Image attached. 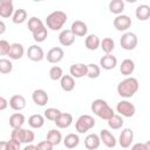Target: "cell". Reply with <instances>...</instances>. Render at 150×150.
Wrapping results in <instances>:
<instances>
[{"label":"cell","mask_w":150,"mask_h":150,"mask_svg":"<svg viewBox=\"0 0 150 150\" xmlns=\"http://www.w3.org/2000/svg\"><path fill=\"white\" fill-rule=\"evenodd\" d=\"M138 87H139L138 80L136 77L128 76L117 84V94L121 97L129 98V97H132L137 93Z\"/></svg>","instance_id":"cell-1"},{"label":"cell","mask_w":150,"mask_h":150,"mask_svg":"<svg viewBox=\"0 0 150 150\" xmlns=\"http://www.w3.org/2000/svg\"><path fill=\"white\" fill-rule=\"evenodd\" d=\"M67 22V14L62 11H54L46 18V25L52 30H60Z\"/></svg>","instance_id":"cell-2"},{"label":"cell","mask_w":150,"mask_h":150,"mask_svg":"<svg viewBox=\"0 0 150 150\" xmlns=\"http://www.w3.org/2000/svg\"><path fill=\"white\" fill-rule=\"evenodd\" d=\"M94 127H95V120L90 115H81L75 123V129L79 134H84Z\"/></svg>","instance_id":"cell-3"},{"label":"cell","mask_w":150,"mask_h":150,"mask_svg":"<svg viewBox=\"0 0 150 150\" xmlns=\"http://www.w3.org/2000/svg\"><path fill=\"white\" fill-rule=\"evenodd\" d=\"M120 43H121V47L125 50H132L136 48L137 43H138V39H137V35L132 32H127L124 33L121 39H120Z\"/></svg>","instance_id":"cell-4"},{"label":"cell","mask_w":150,"mask_h":150,"mask_svg":"<svg viewBox=\"0 0 150 150\" xmlns=\"http://www.w3.org/2000/svg\"><path fill=\"white\" fill-rule=\"evenodd\" d=\"M116 110L120 114V116H123V117H132L136 112L135 105L127 100L120 101L116 105Z\"/></svg>","instance_id":"cell-5"},{"label":"cell","mask_w":150,"mask_h":150,"mask_svg":"<svg viewBox=\"0 0 150 150\" xmlns=\"http://www.w3.org/2000/svg\"><path fill=\"white\" fill-rule=\"evenodd\" d=\"M130 26H131V19L128 15L120 14L114 19V27L120 32L127 30L128 28H130Z\"/></svg>","instance_id":"cell-6"},{"label":"cell","mask_w":150,"mask_h":150,"mask_svg":"<svg viewBox=\"0 0 150 150\" xmlns=\"http://www.w3.org/2000/svg\"><path fill=\"white\" fill-rule=\"evenodd\" d=\"M27 56L30 61H34V62H39L41 60H43L45 57V52L43 49L39 46V45H32L28 47V50H27Z\"/></svg>","instance_id":"cell-7"},{"label":"cell","mask_w":150,"mask_h":150,"mask_svg":"<svg viewBox=\"0 0 150 150\" xmlns=\"http://www.w3.org/2000/svg\"><path fill=\"white\" fill-rule=\"evenodd\" d=\"M64 56V52L61 47H54L47 52V61L49 63H59Z\"/></svg>","instance_id":"cell-8"},{"label":"cell","mask_w":150,"mask_h":150,"mask_svg":"<svg viewBox=\"0 0 150 150\" xmlns=\"http://www.w3.org/2000/svg\"><path fill=\"white\" fill-rule=\"evenodd\" d=\"M98 137H100L101 142H102L107 148H110V149H111V148H115V146H116L117 141H116L115 136H114L109 130H107V129H102V130L100 131Z\"/></svg>","instance_id":"cell-9"},{"label":"cell","mask_w":150,"mask_h":150,"mask_svg":"<svg viewBox=\"0 0 150 150\" xmlns=\"http://www.w3.org/2000/svg\"><path fill=\"white\" fill-rule=\"evenodd\" d=\"M134 141V132L130 128H124L120 134L118 143L122 148H129Z\"/></svg>","instance_id":"cell-10"},{"label":"cell","mask_w":150,"mask_h":150,"mask_svg":"<svg viewBox=\"0 0 150 150\" xmlns=\"http://www.w3.org/2000/svg\"><path fill=\"white\" fill-rule=\"evenodd\" d=\"M32 100H33V102L36 105L43 107V105L47 104L49 97H48V94H47L46 90H43V89H35L33 91V94H32Z\"/></svg>","instance_id":"cell-11"},{"label":"cell","mask_w":150,"mask_h":150,"mask_svg":"<svg viewBox=\"0 0 150 150\" xmlns=\"http://www.w3.org/2000/svg\"><path fill=\"white\" fill-rule=\"evenodd\" d=\"M25 54V48L21 43L19 42H14L9 46V50L7 53V55L9 56V59L12 60H20Z\"/></svg>","instance_id":"cell-12"},{"label":"cell","mask_w":150,"mask_h":150,"mask_svg":"<svg viewBox=\"0 0 150 150\" xmlns=\"http://www.w3.org/2000/svg\"><path fill=\"white\" fill-rule=\"evenodd\" d=\"M117 66V59L112 54H105L100 59V67L105 70H111Z\"/></svg>","instance_id":"cell-13"},{"label":"cell","mask_w":150,"mask_h":150,"mask_svg":"<svg viewBox=\"0 0 150 150\" xmlns=\"http://www.w3.org/2000/svg\"><path fill=\"white\" fill-rule=\"evenodd\" d=\"M70 76L73 79H81L83 76H87V64L84 63H74L69 68Z\"/></svg>","instance_id":"cell-14"},{"label":"cell","mask_w":150,"mask_h":150,"mask_svg":"<svg viewBox=\"0 0 150 150\" xmlns=\"http://www.w3.org/2000/svg\"><path fill=\"white\" fill-rule=\"evenodd\" d=\"M70 32L74 34V36H86L87 35V32H88V27L87 25L81 21V20H76L71 23L70 26Z\"/></svg>","instance_id":"cell-15"},{"label":"cell","mask_w":150,"mask_h":150,"mask_svg":"<svg viewBox=\"0 0 150 150\" xmlns=\"http://www.w3.org/2000/svg\"><path fill=\"white\" fill-rule=\"evenodd\" d=\"M54 123L56 124L57 128L66 129V128L70 127V124L73 123V115L69 114V112H61L56 117V120L54 121Z\"/></svg>","instance_id":"cell-16"},{"label":"cell","mask_w":150,"mask_h":150,"mask_svg":"<svg viewBox=\"0 0 150 150\" xmlns=\"http://www.w3.org/2000/svg\"><path fill=\"white\" fill-rule=\"evenodd\" d=\"M26 98L22 95H13L8 102L9 107L15 111H21L26 108Z\"/></svg>","instance_id":"cell-17"},{"label":"cell","mask_w":150,"mask_h":150,"mask_svg":"<svg viewBox=\"0 0 150 150\" xmlns=\"http://www.w3.org/2000/svg\"><path fill=\"white\" fill-rule=\"evenodd\" d=\"M14 13V7L12 0H1L0 1V16L1 18H11Z\"/></svg>","instance_id":"cell-18"},{"label":"cell","mask_w":150,"mask_h":150,"mask_svg":"<svg viewBox=\"0 0 150 150\" xmlns=\"http://www.w3.org/2000/svg\"><path fill=\"white\" fill-rule=\"evenodd\" d=\"M59 42L64 47H69L75 42V36L70 32V29H63L59 34Z\"/></svg>","instance_id":"cell-19"},{"label":"cell","mask_w":150,"mask_h":150,"mask_svg":"<svg viewBox=\"0 0 150 150\" xmlns=\"http://www.w3.org/2000/svg\"><path fill=\"white\" fill-rule=\"evenodd\" d=\"M100 144H101V139H100L98 135H96V134H89L84 138V146L88 150H96V149H98Z\"/></svg>","instance_id":"cell-20"},{"label":"cell","mask_w":150,"mask_h":150,"mask_svg":"<svg viewBox=\"0 0 150 150\" xmlns=\"http://www.w3.org/2000/svg\"><path fill=\"white\" fill-rule=\"evenodd\" d=\"M25 121H26V118H25V115L23 114H21V112H14L9 117V125L13 129H19V128H22Z\"/></svg>","instance_id":"cell-21"},{"label":"cell","mask_w":150,"mask_h":150,"mask_svg":"<svg viewBox=\"0 0 150 150\" xmlns=\"http://www.w3.org/2000/svg\"><path fill=\"white\" fill-rule=\"evenodd\" d=\"M134 70H135V62L131 59H125L122 61V63L120 66V71L122 75L129 76L134 73Z\"/></svg>","instance_id":"cell-22"},{"label":"cell","mask_w":150,"mask_h":150,"mask_svg":"<svg viewBox=\"0 0 150 150\" xmlns=\"http://www.w3.org/2000/svg\"><path fill=\"white\" fill-rule=\"evenodd\" d=\"M135 15L139 21H145L150 18V6L148 5H139L135 11Z\"/></svg>","instance_id":"cell-23"},{"label":"cell","mask_w":150,"mask_h":150,"mask_svg":"<svg viewBox=\"0 0 150 150\" xmlns=\"http://www.w3.org/2000/svg\"><path fill=\"white\" fill-rule=\"evenodd\" d=\"M100 42H101V40L96 34H89L84 40L86 48L89 50H96L100 47Z\"/></svg>","instance_id":"cell-24"},{"label":"cell","mask_w":150,"mask_h":150,"mask_svg":"<svg viewBox=\"0 0 150 150\" xmlns=\"http://www.w3.org/2000/svg\"><path fill=\"white\" fill-rule=\"evenodd\" d=\"M80 143V137L77 134H68L64 138H63V144L67 149H74L79 145Z\"/></svg>","instance_id":"cell-25"},{"label":"cell","mask_w":150,"mask_h":150,"mask_svg":"<svg viewBox=\"0 0 150 150\" xmlns=\"http://www.w3.org/2000/svg\"><path fill=\"white\" fill-rule=\"evenodd\" d=\"M60 86L64 91H71L75 88V80L70 75H63L60 80Z\"/></svg>","instance_id":"cell-26"},{"label":"cell","mask_w":150,"mask_h":150,"mask_svg":"<svg viewBox=\"0 0 150 150\" xmlns=\"http://www.w3.org/2000/svg\"><path fill=\"white\" fill-rule=\"evenodd\" d=\"M28 124L33 129H40L45 124V117L40 114H34L28 118Z\"/></svg>","instance_id":"cell-27"},{"label":"cell","mask_w":150,"mask_h":150,"mask_svg":"<svg viewBox=\"0 0 150 150\" xmlns=\"http://www.w3.org/2000/svg\"><path fill=\"white\" fill-rule=\"evenodd\" d=\"M52 145H59L62 141V135L57 129H50L47 134V139Z\"/></svg>","instance_id":"cell-28"},{"label":"cell","mask_w":150,"mask_h":150,"mask_svg":"<svg viewBox=\"0 0 150 150\" xmlns=\"http://www.w3.org/2000/svg\"><path fill=\"white\" fill-rule=\"evenodd\" d=\"M124 9V1L123 0H111L109 2V11L116 15H120Z\"/></svg>","instance_id":"cell-29"},{"label":"cell","mask_w":150,"mask_h":150,"mask_svg":"<svg viewBox=\"0 0 150 150\" xmlns=\"http://www.w3.org/2000/svg\"><path fill=\"white\" fill-rule=\"evenodd\" d=\"M26 19H27V12H26V9H23V8L16 9V11L13 13V15H12V21H13L14 23H16V25L23 23V22L26 21Z\"/></svg>","instance_id":"cell-30"},{"label":"cell","mask_w":150,"mask_h":150,"mask_svg":"<svg viewBox=\"0 0 150 150\" xmlns=\"http://www.w3.org/2000/svg\"><path fill=\"white\" fill-rule=\"evenodd\" d=\"M100 47L105 54H110L115 48V42H114V40L111 38H104L100 42Z\"/></svg>","instance_id":"cell-31"},{"label":"cell","mask_w":150,"mask_h":150,"mask_svg":"<svg viewBox=\"0 0 150 150\" xmlns=\"http://www.w3.org/2000/svg\"><path fill=\"white\" fill-rule=\"evenodd\" d=\"M123 118H122V116H120V115H114L112 117H110L109 120H108V125H109V128L110 129H112V130H117V129H121L122 128V125H123Z\"/></svg>","instance_id":"cell-32"},{"label":"cell","mask_w":150,"mask_h":150,"mask_svg":"<svg viewBox=\"0 0 150 150\" xmlns=\"http://www.w3.org/2000/svg\"><path fill=\"white\" fill-rule=\"evenodd\" d=\"M32 34H33L34 41H36V42H43L47 39V36H48V30H47L46 26H42L41 28H39L38 30H35Z\"/></svg>","instance_id":"cell-33"},{"label":"cell","mask_w":150,"mask_h":150,"mask_svg":"<svg viewBox=\"0 0 150 150\" xmlns=\"http://www.w3.org/2000/svg\"><path fill=\"white\" fill-rule=\"evenodd\" d=\"M101 74V68L100 66L95 63H89L87 64V76L89 79H97Z\"/></svg>","instance_id":"cell-34"},{"label":"cell","mask_w":150,"mask_h":150,"mask_svg":"<svg viewBox=\"0 0 150 150\" xmlns=\"http://www.w3.org/2000/svg\"><path fill=\"white\" fill-rule=\"evenodd\" d=\"M105 105H108L107 101H104V100H102V98H97V100H94V101L91 102L90 108H91V111H93L95 115H98V112H100Z\"/></svg>","instance_id":"cell-35"},{"label":"cell","mask_w":150,"mask_h":150,"mask_svg":"<svg viewBox=\"0 0 150 150\" xmlns=\"http://www.w3.org/2000/svg\"><path fill=\"white\" fill-rule=\"evenodd\" d=\"M42 26H45L43 22H42V20L39 19V18H36V16H32V18L28 20V29H29L32 33H34L35 30H38V29L41 28Z\"/></svg>","instance_id":"cell-36"},{"label":"cell","mask_w":150,"mask_h":150,"mask_svg":"<svg viewBox=\"0 0 150 150\" xmlns=\"http://www.w3.org/2000/svg\"><path fill=\"white\" fill-rule=\"evenodd\" d=\"M13 70V63L8 59H0V74H9Z\"/></svg>","instance_id":"cell-37"},{"label":"cell","mask_w":150,"mask_h":150,"mask_svg":"<svg viewBox=\"0 0 150 150\" xmlns=\"http://www.w3.org/2000/svg\"><path fill=\"white\" fill-rule=\"evenodd\" d=\"M62 76H63V70H62L61 67H59V66H53V67L49 69V77H50V80L57 81V80H61Z\"/></svg>","instance_id":"cell-38"},{"label":"cell","mask_w":150,"mask_h":150,"mask_svg":"<svg viewBox=\"0 0 150 150\" xmlns=\"http://www.w3.org/2000/svg\"><path fill=\"white\" fill-rule=\"evenodd\" d=\"M61 114L60 109H56V108H47L45 111H43V117L49 120V121H55L56 117Z\"/></svg>","instance_id":"cell-39"},{"label":"cell","mask_w":150,"mask_h":150,"mask_svg":"<svg viewBox=\"0 0 150 150\" xmlns=\"http://www.w3.org/2000/svg\"><path fill=\"white\" fill-rule=\"evenodd\" d=\"M25 131L26 129L23 128H19V129H13L12 134H11V139H14L19 143H23V138H25Z\"/></svg>","instance_id":"cell-40"},{"label":"cell","mask_w":150,"mask_h":150,"mask_svg":"<svg viewBox=\"0 0 150 150\" xmlns=\"http://www.w3.org/2000/svg\"><path fill=\"white\" fill-rule=\"evenodd\" d=\"M114 115H115V112H114L112 108H110L109 104H108V105H105V107L98 112L97 116H98L100 118H102V120H107V121H108V120H109L110 117H112Z\"/></svg>","instance_id":"cell-41"},{"label":"cell","mask_w":150,"mask_h":150,"mask_svg":"<svg viewBox=\"0 0 150 150\" xmlns=\"http://www.w3.org/2000/svg\"><path fill=\"white\" fill-rule=\"evenodd\" d=\"M34 139H35V134H34V131H32V130H29V129H26V131H25L23 143H26V144H30Z\"/></svg>","instance_id":"cell-42"},{"label":"cell","mask_w":150,"mask_h":150,"mask_svg":"<svg viewBox=\"0 0 150 150\" xmlns=\"http://www.w3.org/2000/svg\"><path fill=\"white\" fill-rule=\"evenodd\" d=\"M9 43L7 40H0V56L7 55L8 50H9Z\"/></svg>","instance_id":"cell-43"},{"label":"cell","mask_w":150,"mask_h":150,"mask_svg":"<svg viewBox=\"0 0 150 150\" xmlns=\"http://www.w3.org/2000/svg\"><path fill=\"white\" fill-rule=\"evenodd\" d=\"M53 148H54V145H52L48 141H41L36 145L38 150H53Z\"/></svg>","instance_id":"cell-44"},{"label":"cell","mask_w":150,"mask_h":150,"mask_svg":"<svg viewBox=\"0 0 150 150\" xmlns=\"http://www.w3.org/2000/svg\"><path fill=\"white\" fill-rule=\"evenodd\" d=\"M131 150H150V142L145 143H135L131 146Z\"/></svg>","instance_id":"cell-45"},{"label":"cell","mask_w":150,"mask_h":150,"mask_svg":"<svg viewBox=\"0 0 150 150\" xmlns=\"http://www.w3.org/2000/svg\"><path fill=\"white\" fill-rule=\"evenodd\" d=\"M20 145H21V143L16 142L14 139L7 141V150H20Z\"/></svg>","instance_id":"cell-46"},{"label":"cell","mask_w":150,"mask_h":150,"mask_svg":"<svg viewBox=\"0 0 150 150\" xmlns=\"http://www.w3.org/2000/svg\"><path fill=\"white\" fill-rule=\"evenodd\" d=\"M7 107H8V101H7L5 97L0 96V111L7 109Z\"/></svg>","instance_id":"cell-47"},{"label":"cell","mask_w":150,"mask_h":150,"mask_svg":"<svg viewBox=\"0 0 150 150\" xmlns=\"http://www.w3.org/2000/svg\"><path fill=\"white\" fill-rule=\"evenodd\" d=\"M6 32V25L2 20H0V35H2Z\"/></svg>","instance_id":"cell-48"},{"label":"cell","mask_w":150,"mask_h":150,"mask_svg":"<svg viewBox=\"0 0 150 150\" xmlns=\"http://www.w3.org/2000/svg\"><path fill=\"white\" fill-rule=\"evenodd\" d=\"M23 150H38L36 149V145H34V144H27L25 148H23Z\"/></svg>","instance_id":"cell-49"},{"label":"cell","mask_w":150,"mask_h":150,"mask_svg":"<svg viewBox=\"0 0 150 150\" xmlns=\"http://www.w3.org/2000/svg\"><path fill=\"white\" fill-rule=\"evenodd\" d=\"M0 150H7V142L0 141Z\"/></svg>","instance_id":"cell-50"}]
</instances>
